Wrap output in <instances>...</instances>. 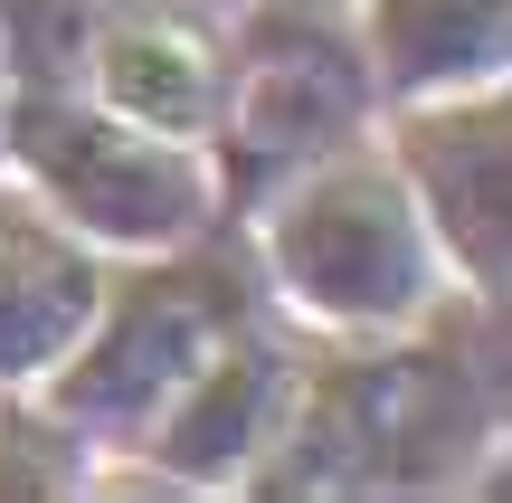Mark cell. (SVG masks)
<instances>
[{"mask_svg":"<svg viewBox=\"0 0 512 503\" xmlns=\"http://www.w3.org/2000/svg\"><path fill=\"white\" fill-rule=\"evenodd\" d=\"M503 456V304L446 295L370 342H304L247 494H465Z\"/></svg>","mask_w":512,"mask_h":503,"instance_id":"6da1fadb","label":"cell"},{"mask_svg":"<svg viewBox=\"0 0 512 503\" xmlns=\"http://www.w3.org/2000/svg\"><path fill=\"white\" fill-rule=\"evenodd\" d=\"M238 238H247L266 304L304 342H370L456 295V276H446L418 200L399 190L380 133L275 181L256 209H238Z\"/></svg>","mask_w":512,"mask_h":503,"instance_id":"7a4b0ae2","label":"cell"},{"mask_svg":"<svg viewBox=\"0 0 512 503\" xmlns=\"http://www.w3.org/2000/svg\"><path fill=\"white\" fill-rule=\"evenodd\" d=\"M247 314H266V285L247 266L238 219L200 228L181 247H143V257H105V285H95L86 333L57 352V371L38 380L57 418L95 437V456H124L133 437L152 428L171 390L238 333Z\"/></svg>","mask_w":512,"mask_h":503,"instance_id":"3957f363","label":"cell"},{"mask_svg":"<svg viewBox=\"0 0 512 503\" xmlns=\"http://www.w3.org/2000/svg\"><path fill=\"white\" fill-rule=\"evenodd\" d=\"M370 124H380V86L351 0H228V67L209 114V171L228 219L304 162L361 143Z\"/></svg>","mask_w":512,"mask_h":503,"instance_id":"277c9868","label":"cell"},{"mask_svg":"<svg viewBox=\"0 0 512 503\" xmlns=\"http://www.w3.org/2000/svg\"><path fill=\"white\" fill-rule=\"evenodd\" d=\"M0 171L19 190H38L105 257L181 247V238L228 219L209 143L124 124V114L86 105V95H57V86H10V105H0Z\"/></svg>","mask_w":512,"mask_h":503,"instance_id":"5b68a950","label":"cell"},{"mask_svg":"<svg viewBox=\"0 0 512 503\" xmlns=\"http://www.w3.org/2000/svg\"><path fill=\"white\" fill-rule=\"evenodd\" d=\"M294 371H304V333L285 314H247L181 390L152 409V428L124 456H105L95 494H247L256 456L285 428Z\"/></svg>","mask_w":512,"mask_h":503,"instance_id":"8992f818","label":"cell"},{"mask_svg":"<svg viewBox=\"0 0 512 503\" xmlns=\"http://www.w3.org/2000/svg\"><path fill=\"white\" fill-rule=\"evenodd\" d=\"M370 133H380L399 190L418 200L446 276L465 295L503 304L512 295V76L503 86H465V95L380 105Z\"/></svg>","mask_w":512,"mask_h":503,"instance_id":"52a82bcc","label":"cell"},{"mask_svg":"<svg viewBox=\"0 0 512 503\" xmlns=\"http://www.w3.org/2000/svg\"><path fill=\"white\" fill-rule=\"evenodd\" d=\"M105 247H86L38 190L0 171V390H38L95 314Z\"/></svg>","mask_w":512,"mask_h":503,"instance_id":"ba28073f","label":"cell"},{"mask_svg":"<svg viewBox=\"0 0 512 503\" xmlns=\"http://www.w3.org/2000/svg\"><path fill=\"white\" fill-rule=\"evenodd\" d=\"M380 105L465 95L512 76V0H351Z\"/></svg>","mask_w":512,"mask_h":503,"instance_id":"9c48e42d","label":"cell"},{"mask_svg":"<svg viewBox=\"0 0 512 503\" xmlns=\"http://www.w3.org/2000/svg\"><path fill=\"white\" fill-rule=\"evenodd\" d=\"M105 456L76 418H57L38 390H0V503H67L95 494Z\"/></svg>","mask_w":512,"mask_h":503,"instance_id":"30bf717a","label":"cell"},{"mask_svg":"<svg viewBox=\"0 0 512 503\" xmlns=\"http://www.w3.org/2000/svg\"><path fill=\"white\" fill-rule=\"evenodd\" d=\"M0 105H10V76H0Z\"/></svg>","mask_w":512,"mask_h":503,"instance_id":"8fae6325","label":"cell"}]
</instances>
